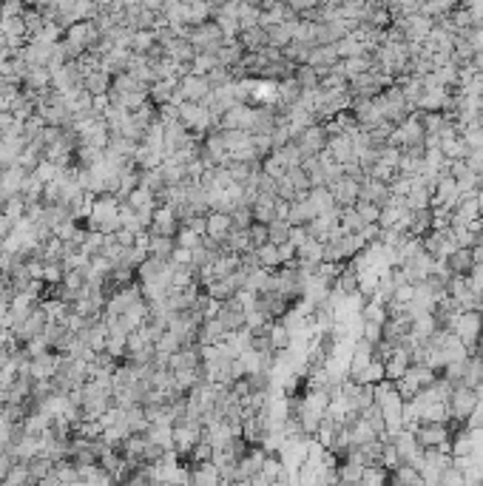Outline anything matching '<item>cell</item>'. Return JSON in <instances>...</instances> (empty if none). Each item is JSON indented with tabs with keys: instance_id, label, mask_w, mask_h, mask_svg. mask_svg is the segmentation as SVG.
<instances>
[{
	"instance_id": "obj_17",
	"label": "cell",
	"mask_w": 483,
	"mask_h": 486,
	"mask_svg": "<svg viewBox=\"0 0 483 486\" xmlns=\"http://www.w3.org/2000/svg\"><path fill=\"white\" fill-rule=\"evenodd\" d=\"M341 60H339V51H336V46H313V51H310V69H333V66H339Z\"/></svg>"
},
{
	"instance_id": "obj_10",
	"label": "cell",
	"mask_w": 483,
	"mask_h": 486,
	"mask_svg": "<svg viewBox=\"0 0 483 486\" xmlns=\"http://www.w3.org/2000/svg\"><path fill=\"white\" fill-rule=\"evenodd\" d=\"M236 40H239V46H242V49H245V54H262V51L270 46L267 28H262V26H253V28H242Z\"/></svg>"
},
{
	"instance_id": "obj_1",
	"label": "cell",
	"mask_w": 483,
	"mask_h": 486,
	"mask_svg": "<svg viewBox=\"0 0 483 486\" xmlns=\"http://www.w3.org/2000/svg\"><path fill=\"white\" fill-rule=\"evenodd\" d=\"M415 441L421 449H443L449 452V438H452V430L449 424H435V421H421L418 427L412 430Z\"/></svg>"
},
{
	"instance_id": "obj_30",
	"label": "cell",
	"mask_w": 483,
	"mask_h": 486,
	"mask_svg": "<svg viewBox=\"0 0 483 486\" xmlns=\"http://www.w3.org/2000/svg\"><path fill=\"white\" fill-rule=\"evenodd\" d=\"M293 80L301 85V91H316V88L321 85V80H319L316 69H310V66H298V69H296V74H293Z\"/></svg>"
},
{
	"instance_id": "obj_33",
	"label": "cell",
	"mask_w": 483,
	"mask_h": 486,
	"mask_svg": "<svg viewBox=\"0 0 483 486\" xmlns=\"http://www.w3.org/2000/svg\"><path fill=\"white\" fill-rule=\"evenodd\" d=\"M262 174L279 182V179L287 174V168H285V162H282L276 154H270V157H264V160H262Z\"/></svg>"
},
{
	"instance_id": "obj_6",
	"label": "cell",
	"mask_w": 483,
	"mask_h": 486,
	"mask_svg": "<svg viewBox=\"0 0 483 486\" xmlns=\"http://www.w3.org/2000/svg\"><path fill=\"white\" fill-rule=\"evenodd\" d=\"M210 83H207V77H196V74H185L183 80H179V94H183V100L185 103H196V106H202L207 97H210Z\"/></svg>"
},
{
	"instance_id": "obj_36",
	"label": "cell",
	"mask_w": 483,
	"mask_h": 486,
	"mask_svg": "<svg viewBox=\"0 0 483 486\" xmlns=\"http://www.w3.org/2000/svg\"><path fill=\"white\" fill-rule=\"evenodd\" d=\"M398 162H401V151H398V148L387 145V148H381V151H378V165L392 168V171H398Z\"/></svg>"
},
{
	"instance_id": "obj_2",
	"label": "cell",
	"mask_w": 483,
	"mask_h": 486,
	"mask_svg": "<svg viewBox=\"0 0 483 486\" xmlns=\"http://www.w3.org/2000/svg\"><path fill=\"white\" fill-rule=\"evenodd\" d=\"M480 407V396H477V389L472 387H464V384H455V389H452V396H449V410H452V421H461L466 424L469 415Z\"/></svg>"
},
{
	"instance_id": "obj_34",
	"label": "cell",
	"mask_w": 483,
	"mask_h": 486,
	"mask_svg": "<svg viewBox=\"0 0 483 486\" xmlns=\"http://www.w3.org/2000/svg\"><path fill=\"white\" fill-rule=\"evenodd\" d=\"M355 214L361 217V222H364V225H378L381 208L378 205H370V202H355Z\"/></svg>"
},
{
	"instance_id": "obj_45",
	"label": "cell",
	"mask_w": 483,
	"mask_h": 486,
	"mask_svg": "<svg viewBox=\"0 0 483 486\" xmlns=\"http://www.w3.org/2000/svg\"><path fill=\"white\" fill-rule=\"evenodd\" d=\"M477 355H483V339H480V344H477Z\"/></svg>"
},
{
	"instance_id": "obj_19",
	"label": "cell",
	"mask_w": 483,
	"mask_h": 486,
	"mask_svg": "<svg viewBox=\"0 0 483 486\" xmlns=\"http://www.w3.org/2000/svg\"><path fill=\"white\" fill-rule=\"evenodd\" d=\"M310 205L316 208V214L321 217V214H339V205H336V199H333V194H330V188H313L310 191Z\"/></svg>"
},
{
	"instance_id": "obj_23",
	"label": "cell",
	"mask_w": 483,
	"mask_h": 486,
	"mask_svg": "<svg viewBox=\"0 0 483 486\" xmlns=\"http://www.w3.org/2000/svg\"><path fill=\"white\" fill-rule=\"evenodd\" d=\"M83 88H85L92 97H103V94H108V91H111V77L100 69V72L88 74V77L83 80Z\"/></svg>"
},
{
	"instance_id": "obj_16",
	"label": "cell",
	"mask_w": 483,
	"mask_h": 486,
	"mask_svg": "<svg viewBox=\"0 0 483 486\" xmlns=\"http://www.w3.org/2000/svg\"><path fill=\"white\" fill-rule=\"evenodd\" d=\"M276 205H279V199H276V196H259V199H256V205L251 208V210H253V222H259V225H270V222H276V219H279V214H276Z\"/></svg>"
},
{
	"instance_id": "obj_39",
	"label": "cell",
	"mask_w": 483,
	"mask_h": 486,
	"mask_svg": "<svg viewBox=\"0 0 483 486\" xmlns=\"http://www.w3.org/2000/svg\"><path fill=\"white\" fill-rule=\"evenodd\" d=\"M466 282H469L472 293H483V265H475V267H472V273L466 276Z\"/></svg>"
},
{
	"instance_id": "obj_41",
	"label": "cell",
	"mask_w": 483,
	"mask_h": 486,
	"mask_svg": "<svg viewBox=\"0 0 483 486\" xmlns=\"http://www.w3.org/2000/svg\"><path fill=\"white\" fill-rule=\"evenodd\" d=\"M307 239H310V231H307V228H290V245H293L296 251L305 245Z\"/></svg>"
},
{
	"instance_id": "obj_27",
	"label": "cell",
	"mask_w": 483,
	"mask_h": 486,
	"mask_svg": "<svg viewBox=\"0 0 483 486\" xmlns=\"http://www.w3.org/2000/svg\"><path fill=\"white\" fill-rule=\"evenodd\" d=\"M290 242V222L287 219H276V222H270L267 225V245H287Z\"/></svg>"
},
{
	"instance_id": "obj_35",
	"label": "cell",
	"mask_w": 483,
	"mask_h": 486,
	"mask_svg": "<svg viewBox=\"0 0 483 486\" xmlns=\"http://www.w3.org/2000/svg\"><path fill=\"white\" fill-rule=\"evenodd\" d=\"M387 478H389L387 469H381V467H367V469H364V478H361V486H387Z\"/></svg>"
},
{
	"instance_id": "obj_26",
	"label": "cell",
	"mask_w": 483,
	"mask_h": 486,
	"mask_svg": "<svg viewBox=\"0 0 483 486\" xmlns=\"http://www.w3.org/2000/svg\"><path fill=\"white\" fill-rule=\"evenodd\" d=\"M336 51H339V60H353V57H364L367 46L361 43L355 35H347L341 43H336Z\"/></svg>"
},
{
	"instance_id": "obj_7",
	"label": "cell",
	"mask_w": 483,
	"mask_h": 486,
	"mask_svg": "<svg viewBox=\"0 0 483 486\" xmlns=\"http://www.w3.org/2000/svg\"><path fill=\"white\" fill-rule=\"evenodd\" d=\"M412 367V350L409 347H396V353H392L387 361H384V376H387V381H401L404 376H407V370Z\"/></svg>"
},
{
	"instance_id": "obj_44",
	"label": "cell",
	"mask_w": 483,
	"mask_h": 486,
	"mask_svg": "<svg viewBox=\"0 0 483 486\" xmlns=\"http://www.w3.org/2000/svg\"><path fill=\"white\" fill-rule=\"evenodd\" d=\"M477 128H480V131H483V114H480V117H477Z\"/></svg>"
},
{
	"instance_id": "obj_15",
	"label": "cell",
	"mask_w": 483,
	"mask_h": 486,
	"mask_svg": "<svg viewBox=\"0 0 483 486\" xmlns=\"http://www.w3.org/2000/svg\"><path fill=\"white\" fill-rule=\"evenodd\" d=\"M446 270H449V276H469L475 262H472V251L469 248H458L455 253H452L446 262Z\"/></svg>"
},
{
	"instance_id": "obj_18",
	"label": "cell",
	"mask_w": 483,
	"mask_h": 486,
	"mask_svg": "<svg viewBox=\"0 0 483 486\" xmlns=\"http://www.w3.org/2000/svg\"><path fill=\"white\" fill-rule=\"evenodd\" d=\"M173 251H176V239H168V236H151V233H148V256L162 259V262H171Z\"/></svg>"
},
{
	"instance_id": "obj_38",
	"label": "cell",
	"mask_w": 483,
	"mask_h": 486,
	"mask_svg": "<svg viewBox=\"0 0 483 486\" xmlns=\"http://www.w3.org/2000/svg\"><path fill=\"white\" fill-rule=\"evenodd\" d=\"M248 236H251V245L259 251V248H264L267 245V225H259V222H253L251 228H248Z\"/></svg>"
},
{
	"instance_id": "obj_40",
	"label": "cell",
	"mask_w": 483,
	"mask_h": 486,
	"mask_svg": "<svg viewBox=\"0 0 483 486\" xmlns=\"http://www.w3.org/2000/svg\"><path fill=\"white\" fill-rule=\"evenodd\" d=\"M464 140H466L469 151H483V131H480V128L466 131V134H464Z\"/></svg>"
},
{
	"instance_id": "obj_8",
	"label": "cell",
	"mask_w": 483,
	"mask_h": 486,
	"mask_svg": "<svg viewBox=\"0 0 483 486\" xmlns=\"http://www.w3.org/2000/svg\"><path fill=\"white\" fill-rule=\"evenodd\" d=\"M358 202H370V205H378V208H387L392 202V194H389V185L384 182H375V179H364L361 182V191H358Z\"/></svg>"
},
{
	"instance_id": "obj_9",
	"label": "cell",
	"mask_w": 483,
	"mask_h": 486,
	"mask_svg": "<svg viewBox=\"0 0 483 486\" xmlns=\"http://www.w3.org/2000/svg\"><path fill=\"white\" fill-rule=\"evenodd\" d=\"M230 233H233V217H230V214H219V210L207 214V231H205V236H207L210 242H217V245H225Z\"/></svg>"
},
{
	"instance_id": "obj_37",
	"label": "cell",
	"mask_w": 483,
	"mask_h": 486,
	"mask_svg": "<svg viewBox=\"0 0 483 486\" xmlns=\"http://www.w3.org/2000/svg\"><path fill=\"white\" fill-rule=\"evenodd\" d=\"M230 217H233V228H239V231H248L253 225V210L251 208H236Z\"/></svg>"
},
{
	"instance_id": "obj_20",
	"label": "cell",
	"mask_w": 483,
	"mask_h": 486,
	"mask_svg": "<svg viewBox=\"0 0 483 486\" xmlns=\"http://www.w3.org/2000/svg\"><path fill=\"white\" fill-rule=\"evenodd\" d=\"M267 339H270V344H273L276 353H287V350L293 347V333H290L282 321H273V324H270Z\"/></svg>"
},
{
	"instance_id": "obj_22",
	"label": "cell",
	"mask_w": 483,
	"mask_h": 486,
	"mask_svg": "<svg viewBox=\"0 0 483 486\" xmlns=\"http://www.w3.org/2000/svg\"><path fill=\"white\" fill-rule=\"evenodd\" d=\"M333 290H339L344 299H350V296L361 293V290H358V273H355L350 265H344V270L339 273V279L333 282Z\"/></svg>"
},
{
	"instance_id": "obj_13",
	"label": "cell",
	"mask_w": 483,
	"mask_h": 486,
	"mask_svg": "<svg viewBox=\"0 0 483 486\" xmlns=\"http://www.w3.org/2000/svg\"><path fill=\"white\" fill-rule=\"evenodd\" d=\"M373 358H375V347L373 344H367V342H353V347H350V378L353 376H358L361 370L367 367V364H373Z\"/></svg>"
},
{
	"instance_id": "obj_12",
	"label": "cell",
	"mask_w": 483,
	"mask_h": 486,
	"mask_svg": "<svg viewBox=\"0 0 483 486\" xmlns=\"http://www.w3.org/2000/svg\"><path fill=\"white\" fill-rule=\"evenodd\" d=\"M432 228H435L432 208H424V210H409V225H407V231H409V236H412V239H424V236H430V233H432Z\"/></svg>"
},
{
	"instance_id": "obj_11",
	"label": "cell",
	"mask_w": 483,
	"mask_h": 486,
	"mask_svg": "<svg viewBox=\"0 0 483 486\" xmlns=\"http://www.w3.org/2000/svg\"><path fill=\"white\" fill-rule=\"evenodd\" d=\"M358 191H361V185H358L355 179H347V176H341L336 185H330V194H333V199H336L339 208H355Z\"/></svg>"
},
{
	"instance_id": "obj_43",
	"label": "cell",
	"mask_w": 483,
	"mask_h": 486,
	"mask_svg": "<svg viewBox=\"0 0 483 486\" xmlns=\"http://www.w3.org/2000/svg\"><path fill=\"white\" fill-rule=\"evenodd\" d=\"M477 111H480V114H483V94H480V97H477Z\"/></svg>"
},
{
	"instance_id": "obj_24",
	"label": "cell",
	"mask_w": 483,
	"mask_h": 486,
	"mask_svg": "<svg viewBox=\"0 0 483 486\" xmlns=\"http://www.w3.org/2000/svg\"><path fill=\"white\" fill-rule=\"evenodd\" d=\"M310 51H313V46L298 43V40H293L287 49H282L285 60H287V63H293V66H307L310 63Z\"/></svg>"
},
{
	"instance_id": "obj_25",
	"label": "cell",
	"mask_w": 483,
	"mask_h": 486,
	"mask_svg": "<svg viewBox=\"0 0 483 486\" xmlns=\"http://www.w3.org/2000/svg\"><path fill=\"white\" fill-rule=\"evenodd\" d=\"M339 228H341L344 236H350V233H361L367 225L361 222V217L355 214V208H341L339 210Z\"/></svg>"
},
{
	"instance_id": "obj_5",
	"label": "cell",
	"mask_w": 483,
	"mask_h": 486,
	"mask_svg": "<svg viewBox=\"0 0 483 486\" xmlns=\"http://www.w3.org/2000/svg\"><path fill=\"white\" fill-rule=\"evenodd\" d=\"M296 145L301 148V154H305V157H319V154H324L327 145H330V134H327V128L319 123V126H310V128L301 131V134L296 137Z\"/></svg>"
},
{
	"instance_id": "obj_28",
	"label": "cell",
	"mask_w": 483,
	"mask_h": 486,
	"mask_svg": "<svg viewBox=\"0 0 483 486\" xmlns=\"http://www.w3.org/2000/svg\"><path fill=\"white\" fill-rule=\"evenodd\" d=\"M256 253H259V265H262L264 270H279V267H285L282 248H276V245H264V248H259Z\"/></svg>"
},
{
	"instance_id": "obj_21",
	"label": "cell",
	"mask_w": 483,
	"mask_h": 486,
	"mask_svg": "<svg viewBox=\"0 0 483 486\" xmlns=\"http://www.w3.org/2000/svg\"><path fill=\"white\" fill-rule=\"evenodd\" d=\"M387 376H384V361H378V358H373V364H367L364 370H361L358 376H353V381L355 384H361V387H375V384H381Z\"/></svg>"
},
{
	"instance_id": "obj_42",
	"label": "cell",
	"mask_w": 483,
	"mask_h": 486,
	"mask_svg": "<svg viewBox=\"0 0 483 486\" xmlns=\"http://www.w3.org/2000/svg\"><path fill=\"white\" fill-rule=\"evenodd\" d=\"M472 262L475 265H483V242H477V245L472 248Z\"/></svg>"
},
{
	"instance_id": "obj_29",
	"label": "cell",
	"mask_w": 483,
	"mask_h": 486,
	"mask_svg": "<svg viewBox=\"0 0 483 486\" xmlns=\"http://www.w3.org/2000/svg\"><path fill=\"white\" fill-rule=\"evenodd\" d=\"M418 117H421V126H424V137L427 134H432V137H441V131L446 128V117L443 114H427V111H418Z\"/></svg>"
},
{
	"instance_id": "obj_3",
	"label": "cell",
	"mask_w": 483,
	"mask_h": 486,
	"mask_svg": "<svg viewBox=\"0 0 483 486\" xmlns=\"http://www.w3.org/2000/svg\"><path fill=\"white\" fill-rule=\"evenodd\" d=\"M455 339L469 350V353H477V344L483 339V316L469 310V313H461L458 324H455Z\"/></svg>"
},
{
	"instance_id": "obj_4",
	"label": "cell",
	"mask_w": 483,
	"mask_h": 486,
	"mask_svg": "<svg viewBox=\"0 0 483 486\" xmlns=\"http://www.w3.org/2000/svg\"><path fill=\"white\" fill-rule=\"evenodd\" d=\"M202 424L194 421H179L173 424V452L176 455H191L196 449V444L202 441Z\"/></svg>"
},
{
	"instance_id": "obj_31",
	"label": "cell",
	"mask_w": 483,
	"mask_h": 486,
	"mask_svg": "<svg viewBox=\"0 0 483 486\" xmlns=\"http://www.w3.org/2000/svg\"><path fill=\"white\" fill-rule=\"evenodd\" d=\"M154 46H157V35L154 32H134V40H131V51L134 54L148 57V51Z\"/></svg>"
},
{
	"instance_id": "obj_32",
	"label": "cell",
	"mask_w": 483,
	"mask_h": 486,
	"mask_svg": "<svg viewBox=\"0 0 483 486\" xmlns=\"http://www.w3.org/2000/svg\"><path fill=\"white\" fill-rule=\"evenodd\" d=\"M217 66H219V60H217L214 54H196V60L191 63V74H196V77H207Z\"/></svg>"
},
{
	"instance_id": "obj_14",
	"label": "cell",
	"mask_w": 483,
	"mask_h": 486,
	"mask_svg": "<svg viewBox=\"0 0 483 486\" xmlns=\"http://www.w3.org/2000/svg\"><path fill=\"white\" fill-rule=\"evenodd\" d=\"M217 321L222 324V330L228 333V336H236V333H242V330H245V313H242V310H236L233 305H228V301H225V305L219 308V313H217Z\"/></svg>"
}]
</instances>
